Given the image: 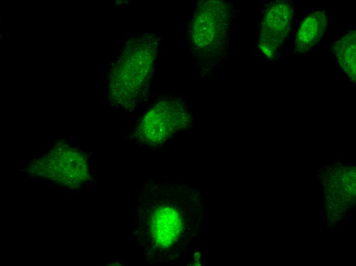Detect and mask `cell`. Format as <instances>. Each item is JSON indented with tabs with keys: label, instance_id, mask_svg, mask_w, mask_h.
<instances>
[{
	"label": "cell",
	"instance_id": "cell-1",
	"mask_svg": "<svg viewBox=\"0 0 356 266\" xmlns=\"http://www.w3.org/2000/svg\"><path fill=\"white\" fill-rule=\"evenodd\" d=\"M158 39L139 35L124 45L110 82V97L117 106L131 110L144 97L152 77Z\"/></svg>",
	"mask_w": 356,
	"mask_h": 266
},
{
	"label": "cell",
	"instance_id": "cell-2",
	"mask_svg": "<svg viewBox=\"0 0 356 266\" xmlns=\"http://www.w3.org/2000/svg\"><path fill=\"white\" fill-rule=\"evenodd\" d=\"M30 171L71 189L79 188L89 178L85 156L65 144L56 145L33 162Z\"/></svg>",
	"mask_w": 356,
	"mask_h": 266
},
{
	"label": "cell",
	"instance_id": "cell-3",
	"mask_svg": "<svg viewBox=\"0 0 356 266\" xmlns=\"http://www.w3.org/2000/svg\"><path fill=\"white\" fill-rule=\"evenodd\" d=\"M190 121L185 106L175 100L161 101L143 117L136 128L135 136L144 144L159 146Z\"/></svg>",
	"mask_w": 356,
	"mask_h": 266
},
{
	"label": "cell",
	"instance_id": "cell-4",
	"mask_svg": "<svg viewBox=\"0 0 356 266\" xmlns=\"http://www.w3.org/2000/svg\"><path fill=\"white\" fill-rule=\"evenodd\" d=\"M221 2L201 3L196 10L192 27L193 41L204 52L214 53L224 46L228 35L229 15Z\"/></svg>",
	"mask_w": 356,
	"mask_h": 266
},
{
	"label": "cell",
	"instance_id": "cell-5",
	"mask_svg": "<svg viewBox=\"0 0 356 266\" xmlns=\"http://www.w3.org/2000/svg\"><path fill=\"white\" fill-rule=\"evenodd\" d=\"M293 17L291 6L284 1L274 4L266 12L261 23L259 47L272 58L286 38Z\"/></svg>",
	"mask_w": 356,
	"mask_h": 266
},
{
	"label": "cell",
	"instance_id": "cell-6",
	"mask_svg": "<svg viewBox=\"0 0 356 266\" xmlns=\"http://www.w3.org/2000/svg\"><path fill=\"white\" fill-rule=\"evenodd\" d=\"M145 209V229L148 240H152L155 246L167 248L176 240L182 228V221L179 212L172 207L160 206L153 209L147 205Z\"/></svg>",
	"mask_w": 356,
	"mask_h": 266
},
{
	"label": "cell",
	"instance_id": "cell-7",
	"mask_svg": "<svg viewBox=\"0 0 356 266\" xmlns=\"http://www.w3.org/2000/svg\"><path fill=\"white\" fill-rule=\"evenodd\" d=\"M325 14L316 11L302 21L295 40V51L304 53L310 51L323 36L327 27Z\"/></svg>",
	"mask_w": 356,
	"mask_h": 266
},
{
	"label": "cell",
	"instance_id": "cell-8",
	"mask_svg": "<svg viewBox=\"0 0 356 266\" xmlns=\"http://www.w3.org/2000/svg\"><path fill=\"white\" fill-rule=\"evenodd\" d=\"M355 31L348 33L332 47V51L342 70L355 79L356 72Z\"/></svg>",
	"mask_w": 356,
	"mask_h": 266
}]
</instances>
